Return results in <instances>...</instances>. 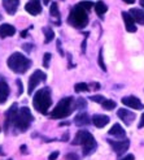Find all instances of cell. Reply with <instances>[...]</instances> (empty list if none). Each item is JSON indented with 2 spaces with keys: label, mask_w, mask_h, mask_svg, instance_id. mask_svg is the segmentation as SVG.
Instances as JSON below:
<instances>
[{
  "label": "cell",
  "mask_w": 144,
  "mask_h": 160,
  "mask_svg": "<svg viewBox=\"0 0 144 160\" xmlns=\"http://www.w3.org/2000/svg\"><path fill=\"white\" fill-rule=\"evenodd\" d=\"M33 121L34 116L31 115V111L27 107L18 108L17 103H13L5 113V130L8 132L9 126H13L16 130L23 133L29 129Z\"/></svg>",
  "instance_id": "obj_1"
},
{
  "label": "cell",
  "mask_w": 144,
  "mask_h": 160,
  "mask_svg": "<svg viewBox=\"0 0 144 160\" xmlns=\"http://www.w3.org/2000/svg\"><path fill=\"white\" fill-rule=\"evenodd\" d=\"M33 106L39 113L47 115L48 109H50V107L52 106V95H51L50 87H43V89L38 90L34 94Z\"/></svg>",
  "instance_id": "obj_2"
},
{
  "label": "cell",
  "mask_w": 144,
  "mask_h": 160,
  "mask_svg": "<svg viewBox=\"0 0 144 160\" xmlns=\"http://www.w3.org/2000/svg\"><path fill=\"white\" fill-rule=\"evenodd\" d=\"M71 145H74V146H82L83 148V155H90L92 154L94 151L96 150V141L94 138V135L90 133V132H87V130H79L77 134H75V137L73 139V142H71Z\"/></svg>",
  "instance_id": "obj_3"
},
{
  "label": "cell",
  "mask_w": 144,
  "mask_h": 160,
  "mask_svg": "<svg viewBox=\"0 0 144 160\" xmlns=\"http://www.w3.org/2000/svg\"><path fill=\"white\" fill-rule=\"evenodd\" d=\"M7 64L12 72L18 73V74H23V73H26L27 69L31 65H33V61L30 59H27L25 55H22L20 52H14L8 58Z\"/></svg>",
  "instance_id": "obj_4"
},
{
  "label": "cell",
  "mask_w": 144,
  "mask_h": 160,
  "mask_svg": "<svg viewBox=\"0 0 144 160\" xmlns=\"http://www.w3.org/2000/svg\"><path fill=\"white\" fill-rule=\"evenodd\" d=\"M75 109V99L73 97H66L61 99L57 106L53 108V111L50 113L51 118H65L73 113V111Z\"/></svg>",
  "instance_id": "obj_5"
},
{
  "label": "cell",
  "mask_w": 144,
  "mask_h": 160,
  "mask_svg": "<svg viewBox=\"0 0 144 160\" xmlns=\"http://www.w3.org/2000/svg\"><path fill=\"white\" fill-rule=\"evenodd\" d=\"M68 23L75 29H83L89 23V14L84 8H82L79 4L73 7V9L70 11L69 17H68Z\"/></svg>",
  "instance_id": "obj_6"
},
{
  "label": "cell",
  "mask_w": 144,
  "mask_h": 160,
  "mask_svg": "<svg viewBox=\"0 0 144 160\" xmlns=\"http://www.w3.org/2000/svg\"><path fill=\"white\" fill-rule=\"evenodd\" d=\"M47 79V74L44 73L43 70H39L36 69L33 74L29 77V85H27V94L29 95H33L35 87L41 83V82H44Z\"/></svg>",
  "instance_id": "obj_7"
},
{
  "label": "cell",
  "mask_w": 144,
  "mask_h": 160,
  "mask_svg": "<svg viewBox=\"0 0 144 160\" xmlns=\"http://www.w3.org/2000/svg\"><path fill=\"white\" fill-rule=\"evenodd\" d=\"M109 145L112 146V148L114 150V152L117 155H122L125 154L130 147V141L129 139H119V141H108Z\"/></svg>",
  "instance_id": "obj_8"
},
{
  "label": "cell",
  "mask_w": 144,
  "mask_h": 160,
  "mask_svg": "<svg viewBox=\"0 0 144 160\" xmlns=\"http://www.w3.org/2000/svg\"><path fill=\"white\" fill-rule=\"evenodd\" d=\"M122 104L130 107L132 109H138V111L144 108V106H143V103L140 102V99L137 98V97H134V95H130V97H123L122 98Z\"/></svg>",
  "instance_id": "obj_9"
},
{
  "label": "cell",
  "mask_w": 144,
  "mask_h": 160,
  "mask_svg": "<svg viewBox=\"0 0 144 160\" xmlns=\"http://www.w3.org/2000/svg\"><path fill=\"white\" fill-rule=\"evenodd\" d=\"M117 116L121 118L126 125H131V122L135 120V117H137L132 111H129V109H126V108L118 109V111H117Z\"/></svg>",
  "instance_id": "obj_10"
},
{
  "label": "cell",
  "mask_w": 144,
  "mask_h": 160,
  "mask_svg": "<svg viewBox=\"0 0 144 160\" xmlns=\"http://www.w3.org/2000/svg\"><path fill=\"white\" fill-rule=\"evenodd\" d=\"M26 12H29L30 14L33 16H38L42 13V4L41 0H30V2L25 5Z\"/></svg>",
  "instance_id": "obj_11"
},
{
  "label": "cell",
  "mask_w": 144,
  "mask_h": 160,
  "mask_svg": "<svg viewBox=\"0 0 144 160\" xmlns=\"http://www.w3.org/2000/svg\"><path fill=\"white\" fill-rule=\"evenodd\" d=\"M122 18L125 22V28L129 33H135L137 31V26H135V20L132 18V16L130 12H122Z\"/></svg>",
  "instance_id": "obj_12"
},
{
  "label": "cell",
  "mask_w": 144,
  "mask_h": 160,
  "mask_svg": "<svg viewBox=\"0 0 144 160\" xmlns=\"http://www.w3.org/2000/svg\"><path fill=\"white\" fill-rule=\"evenodd\" d=\"M11 94V89L9 86H8V83L5 82V79L3 77H0V103L2 104H4L7 98L9 97Z\"/></svg>",
  "instance_id": "obj_13"
},
{
  "label": "cell",
  "mask_w": 144,
  "mask_h": 160,
  "mask_svg": "<svg viewBox=\"0 0 144 160\" xmlns=\"http://www.w3.org/2000/svg\"><path fill=\"white\" fill-rule=\"evenodd\" d=\"M91 121H92V124H94L96 128L101 129V128H104L105 125L109 124L110 118H109L107 115H94L92 118H91Z\"/></svg>",
  "instance_id": "obj_14"
},
{
  "label": "cell",
  "mask_w": 144,
  "mask_h": 160,
  "mask_svg": "<svg viewBox=\"0 0 144 160\" xmlns=\"http://www.w3.org/2000/svg\"><path fill=\"white\" fill-rule=\"evenodd\" d=\"M108 133H109V135H112V137H114V138H118V139H125V137H126V132L119 124H114L109 129Z\"/></svg>",
  "instance_id": "obj_15"
},
{
  "label": "cell",
  "mask_w": 144,
  "mask_h": 160,
  "mask_svg": "<svg viewBox=\"0 0 144 160\" xmlns=\"http://www.w3.org/2000/svg\"><path fill=\"white\" fill-rule=\"evenodd\" d=\"M20 5V0H3V7L8 14H14Z\"/></svg>",
  "instance_id": "obj_16"
},
{
  "label": "cell",
  "mask_w": 144,
  "mask_h": 160,
  "mask_svg": "<svg viewBox=\"0 0 144 160\" xmlns=\"http://www.w3.org/2000/svg\"><path fill=\"white\" fill-rule=\"evenodd\" d=\"M91 118L90 116L86 113V112H81V113H78L75 117H74V124L77 126H86V125H89L91 124Z\"/></svg>",
  "instance_id": "obj_17"
},
{
  "label": "cell",
  "mask_w": 144,
  "mask_h": 160,
  "mask_svg": "<svg viewBox=\"0 0 144 160\" xmlns=\"http://www.w3.org/2000/svg\"><path fill=\"white\" fill-rule=\"evenodd\" d=\"M16 34V29L14 26L9 25V23H3L0 25V38H7V37H12Z\"/></svg>",
  "instance_id": "obj_18"
},
{
  "label": "cell",
  "mask_w": 144,
  "mask_h": 160,
  "mask_svg": "<svg viewBox=\"0 0 144 160\" xmlns=\"http://www.w3.org/2000/svg\"><path fill=\"white\" fill-rule=\"evenodd\" d=\"M130 14L132 16V18L135 20V22L140 23V25H144V11L139 9V8H132L130 11Z\"/></svg>",
  "instance_id": "obj_19"
},
{
  "label": "cell",
  "mask_w": 144,
  "mask_h": 160,
  "mask_svg": "<svg viewBox=\"0 0 144 160\" xmlns=\"http://www.w3.org/2000/svg\"><path fill=\"white\" fill-rule=\"evenodd\" d=\"M42 30H43V33H44V43L47 44V43L52 42L53 39H55V31L51 28H47V26L43 28Z\"/></svg>",
  "instance_id": "obj_20"
},
{
  "label": "cell",
  "mask_w": 144,
  "mask_h": 160,
  "mask_svg": "<svg viewBox=\"0 0 144 160\" xmlns=\"http://www.w3.org/2000/svg\"><path fill=\"white\" fill-rule=\"evenodd\" d=\"M94 8H95L96 14L100 16V17H101V16H103L104 13H107V11H108V7H107V4L104 3V2H98V3L95 4V7H94Z\"/></svg>",
  "instance_id": "obj_21"
},
{
  "label": "cell",
  "mask_w": 144,
  "mask_h": 160,
  "mask_svg": "<svg viewBox=\"0 0 144 160\" xmlns=\"http://www.w3.org/2000/svg\"><path fill=\"white\" fill-rule=\"evenodd\" d=\"M74 90L75 92H86V91H90V86L86 82H79L74 86Z\"/></svg>",
  "instance_id": "obj_22"
},
{
  "label": "cell",
  "mask_w": 144,
  "mask_h": 160,
  "mask_svg": "<svg viewBox=\"0 0 144 160\" xmlns=\"http://www.w3.org/2000/svg\"><path fill=\"white\" fill-rule=\"evenodd\" d=\"M50 13L53 18H60V12H59V5L57 3H52L50 7Z\"/></svg>",
  "instance_id": "obj_23"
},
{
  "label": "cell",
  "mask_w": 144,
  "mask_h": 160,
  "mask_svg": "<svg viewBox=\"0 0 144 160\" xmlns=\"http://www.w3.org/2000/svg\"><path fill=\"white\" fill-rule=\"evenodd\" d=\"M86 107H87V102L84 98H78L75 100V109L83 111V109H86Z\"/></svg>",
  "instance_id": "obj_24"
},
{
  "label": "cell",
  "mask_w": 144,
  "mask_h": 160,
  "mask_svg": "<svg viewBox=\"0 0 144 160\" xmlns=\"http://www.w3.org/2000/svg\"><path fill=\"white\" fill-rule=\"evenodd\" d=\"M104 108H105L107 111H112V109H114L116 108V106H117V103L114 102V100H109V99H107L105 102L101 104Z\"/></svg>",
  "instance_id": "obj_25"
},
{
  "label": "cell",
  "mask_w": 144,
  "mask_h": 160,
  "mask_svg": "<svg viewBox=\"0 0 144 160\" xmlns=\"http://www.w3.org/2000/svg\"><path fill=\"white\" fill-rule=\"evenodd\" d=\"M51 59H52V55H51L50 52H46L44 56H43V67H44V68H48V67H50Z\"/></svg>",
  "instance_id": "obj_26"
},
{
  "label": "cell",
  "mask_w": 144,
  "mask_h": 160,
  "mask_svg": "<svg viewBox=\"0 0 144 160\" xmlns=\"http://www.w3.org/2000/svg\"><path fill=\"white\" fill-rule=\"evenodd\" d=\"M98 62H99V67L101 68V70H103V72H107V65L104 64V60H103V50H100V51H99Z\"/></svg>",
  "instance_id": "obj_27"
},
{
  "label": "cell",
  "mask_w": 144,
  "mask_h": 160,
  "mask_svg": "<svg viewBox=\"0 0 144 160\" xmlns=\"http://www.w3.org/2000/svg\"><path fill=\"white\" fill-rule=\"evenodd\" d=\"M90 100L95 102V103H100V104H103L104 102H105V97H103V95H92V97H90Z\"/></svg>",
  "instance_id": "obj_28"
},
{
  "label": "cell",
  "mask_w": 144,
  "mask_h": 160,
  "mask_svg": "<svg viewBox=\"0 0 144 160\" xmlns=\"http://www.w3.org/2000/svg\"><path fill=\"white\" fill-rule=\"evenodd\" d=\"M78 4L81 5L82 8H84V9H86L87 12L91 11V8H92V7H95V5H94L91 2H81V3H78Z\"/></svg>",
  "instance_id": "obj_29"
},
{
  "label": "cell",
  "mask_w": 144,
  "mask_h": 160,
  "mask_svg": "<svg viewBox=\"0 0 144 160\" xmlns=\"http://www.w3.org/2000/svg\"><path fill=\"white\" fill-rule=\"evenodd\" d=\"M22 48H23V51H25V52H31V51H33V48H34V46L33 44H31V43H25V44H23L22 46Z\"/></svg>",
  "instance_id": "obj_30"
},
{
  "label": "cell",
  "mask_w": 144,
  "mask_h": 160,
  "mask_svg": "<svg viewBox=\"0 0 144 160\" xmlns=\"http://www.w3.org/2000/svg\"><path fill=\"white\" fill-rule=\"evenodd\" d=\"M16 83H17V87H18L17 94H18V97H21L22 92H23V89H22V82L20 81V79H17V81H16Z\"/></svg>",
  "instance_id": "obj_31"
},
{
  "label": "cell",
  "mask_w": 144,
  "mask_h": 160,
  "mask_svg": "<svg viewBox=\"0 0 144 160\" xmlns=\"http://www.w3.org/2000/svg\"><path fill=\"white\" fill-rule=\"evenodd\" d=\"M65 159H66V160H79V156H78L77 154H73V152H71V154H68Z\"/></svg>",
  "instance_id": "obj_32"
},
{
  "label": "cell",
  "mask_w": 144,
  "mask_h": 160,
  "mask_svg": "<svg viewBox=\"0 0 144 160\" xmlns=\"http://www.w3.org/2000/svg\"><path fill=\"white\" fill-rule=\"evenodd\" d=\"M59 155H60L59 151H53V152H52L50 156H48V160H56V159L59 158Z\"/></svg>",
  "instance_id": "obj_33"
},
{
  "label": "cell",
  "mask_w": 144,
  "mask_h": 160,
  "mask_svg": "<svg viewBox=\"0 0 144 160\" xmlns=\"http://www.w3.org/2000/svg\"><path fill=\"white\" fill-rule=\"evenodd\" d=\"M138 128H139V129H142V128H144V112H143V115H142V117H140V122H139Z\"/></svg>",
  "instance_id": "obj_34"
},
{
  "label": "cell",
  "mask_w": 144,
  "mask_h": 160,
  "mask_svg": "<svg viewBox=\"0 0 144 160\" xmlns=\"http://www.w3.org/2000/svg\"><path fill=\"white\" fill-rule=\"evenodd\" d=\"M121 160H135V156L132 154H129V155H126L125 158H122Z\"/></svg>",
  "instance_id": "obj_35"
},
{
  "label": "cell",
  "mask_w": 144,
  "mask_h": 160,
  "mask_svg": "<svg viewBox=\"0 0 144 160\" xmlns=\"http://www.w3.org/2000/svg\"><path fill=\"white\" fill-rule=\"evenodd\" d=\"M90 89H94V90H99V89H100V85H99V83H95V82H94V83H91V85H90Z\"/></svg>",
  "instance_id": "obj_36"
},
{
  "label": "cell",
  "mask_w": 144,
  "mask_h": 160,
  "mask_svg": "<svg viewBox=\"0 0 144 160\" xmlns=\"http://www.w3.org/2000/svg\"><path fill=\"white\" fill-rule=\"evenodd\" d=\"M57 51L60 52L61 56H64V51H62V48H61V42H60V41H57Z\"/></svg>",
  "instance_id": "obj_37"
},
{
  "label": "cell",
  "mask_w": 144,
  "mask_h": 160,
  "mask_svg": "<svg viewBox=\"0 0 144 160\" xmlns=\"http://www.w3.org/2000/svg\"><path fill=\"white\" fill-rule=\"evenodd\" d=\"M21 151H22V154H27V148H26L25 145H22V146H21Z\"/></svg>",
  "instance_id": "obj_38"
},
{
  "label": "cell",
  "mask_w": 144,
  "mask_h": 160,
  "mask_svg": "<svg viewBox=\"0 0 144 160\" xmlns=\"http://www.w3.org/2000/svg\"><path fill=\"white\" fill-rule=\"evenodd\" d=\"M26 35H27V30H23L22 33H21V37H22V38H25Z\"/></svg>",
  "instance_id": "obj_39"
},
{
  "label": "cell",
  "mask_w": 144,
  "mask_h": 160,
  "mask_svg": "<svg viewBox=\"0 0 144 160\" xmlns=\"http://www.w3.org/2000/svg\"><path fill=\"white\" fill-rule=\"evenodd\" d=\"M123 2L126 4H132V3H135V0H123Z\"/></svg>",
  "instance_id": "obj_40"
},
{
  "label": "cell",
  "mask_w": 144,
  "mask_h": 160,
  "mask_svg": "<svg viewBox=\"0 0 144 160\" xmlns=\"http://www.w3.org/2000/svg\"><path fill=\"white\" fill-rule=\"evenodd\" d=\"M43 3H44L46 5H48V4H50V3H51V0H43Z\"/></svg>",
  "instance_id": "obj_41"
},
{
  "label": "cell",
  "mask_w": 144,
  "mask_h": 160,
  "mask_svg": "<svg viewBox=\"0 0 144 160\" xmlns=\"http://www.w3.org/2000/svg\"><path fill=\"white\" fill-rule=\"evenodd\" d=\"M140 5L143 7V9H144V0H140Z\"/></svg>",
  "instance_id": "obj_42"
},
{
  "label": "cell",
  "mask_w": 144,
  "mask_h": 160,
  "mask_svg": "<svg viewBox=\"0 0 144 160\" xmlns=\"http://www.w3.org/2000/svg\"><path fill=\"white\" fill-rule=\"evenodd\" d=\"M0 20H2V14H0Z\"/></svg>",
  "instance_id": "obj_43"
},
{
  "label": "cell",
  "mask_w": 144,
  "mask_h": 160,
  "mask_svg": "<svg viewBox=\"0 0 144 160\" xmlns=\"http://www.w3.org/2000/svg\"><path fill=\"white\" fill-rule=\"evenodd\" d=\"M8 160H12V159H8Z\"/></svg>",
  "instance_id": "obj_44"
}]
</instances>
